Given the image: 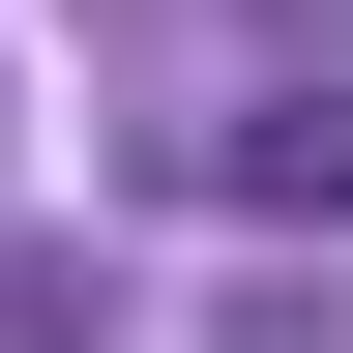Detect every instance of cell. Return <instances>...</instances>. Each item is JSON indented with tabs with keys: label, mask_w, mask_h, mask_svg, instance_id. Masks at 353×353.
<instances>
[{
	"label": "cell",
	"mask_w": 353,
	"mask_h": 353,
	"mask_svg": "<svg viewBox=\"0 0 353 353\" xmlns=\"http://www.w3.org/2000/svg\"><path fill=\"white\" fill-rule=\"evenodd\" d=\"M206 176H236V206H324V236H353V88H265V118H206Z\"/></svg>",
	"instance_id": "obj_1"
}]
</instances>
